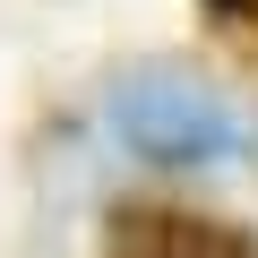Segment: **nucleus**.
<instances>
[{"instance_id": "nucleus-2", "label": "nucleus", "mask_w": 258, "mask_h": 258, "mask_svg": "<svg viewBox=\"0 0 258 258\" xmlns=\"http://www.w3.org/2000/svg\"><path fill=\"white\" fill-rule=\"evenodd\" d=\"M224 9H249V18H258V0H224Z\"/></svg>"}, {"instance_id": "nucleus-1", "label": "nucleus", "mask_w": 258, "mask_h": 258, "mask_svg": "<svg viewBox=\"0 0 258 258\" xmlns=\"http://www.w3.org/2000/svg\"><path fill=\"white\" fill-rule=\"evenodd\" d=\"M120 120H129V147H147L164 164H207V155L232 147L224 138V112L198 103V95H172V86H138Z\"/></svg>"}]
</instances>
